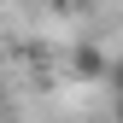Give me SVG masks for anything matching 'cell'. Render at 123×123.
Here are the masks:
<instances>
[{
    "instance_id": "cell-3",
    "label": "cell",
    "mask_w": 123,
    "mask_h": 123,
    "mask_svg": "<svg viewBox=\"0 0 123 123\" xmlns=\"http://www.w3.org/2000/svg\"><path fill=\"white\" fill-rule=\"evenodd\" d=\"M0 123H12V88H6V76H0Z\"/></svg>"
},
{
    "instance_id": "cell-1",
    "label": "cell",
    "mask_w": 123,
    "mask_h": 123,
    "mask_svg": "<svg viewBox=\"0 0 123 123\" xmlns=\"http://www.w3.org/2000/svg\"><path fill=\"white\" fill-rule=\"evenodd\" d=\"M105 70H111V53H100L94 41H76L70 47V76L76 82H105Z\"/></svg>"
},
{
    "instance_id": "cell-5",
    "label": "cell",
    "mask_w": 123,
    "mask_h": 123,
    "mask_svg": "<svg viewBox=\"0 0 123 123\" xmlns=\"http://www.w3.org/2000/svg\"><path fill=\"white\" fill-rule=\"evenodd\" d=\"M29 6H70V0H29Z\"/></svg>"
},
{
    "instance_id": "cell-2",
    "label": "cell",
    "mask_w": 123,
    "mask_h": 123,
    "mask_svg": "<svg viewBox=\"0 0 123 123\" xmlns=\"http://www.w3.org/2000/svg\"><path fill=\"white\" fill-rule=\"evenodd\" d=\"M105 88H111V94H123V53L111 59V70H105Z\"/></svg>"
},
{
    "instance_id": "cell-4",
    "label": "cell",
    "mask_w": 123,
    "mask_h": 123,
    "mask_svg": "<svg viewBox=\"0 0 123 123\" xmlns=\"http://www.w3.org/2000/svg\"><path fill=\"white\" fill-rule=\"evenodd\" d=\"M111 123H123V94H111Z\"/></svg>"
}]
</instances>
